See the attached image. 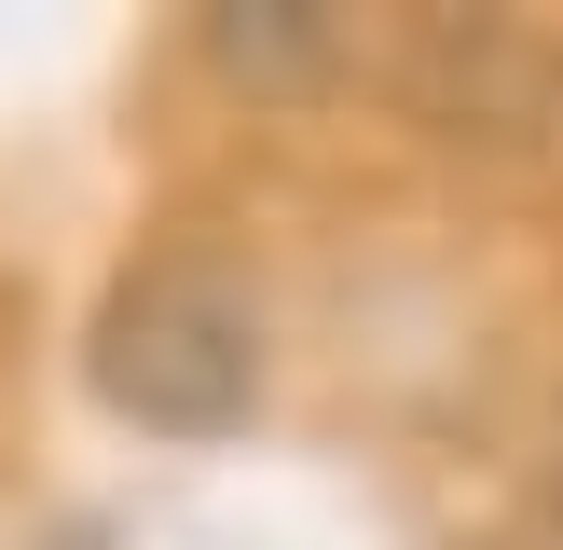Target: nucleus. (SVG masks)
I'll list each match as a JSON object with an SVG mask.
<instances>
[{"instance_id":"1","label":"nucleus","mask_w":563,"mask_h":550,"mask_svg":"<svg viewBox=\"0 0 563 550\" xmlns=\"http://www.w3.org/2000/svg\"><path fill=\"white\" fill-rule=\"evenodd\" d=\"M97 399L152 440H220L262 399V289H247L220 248H152L124 289L97 302V344H82Z\"/></svg>"},{"instance_id":"2","label":"nucleus","mask_w":563,"mask_h":550,"mask_svg":"<svg viewBox=\"0 0 563 550\" xmlns=\"http://www.w3.org/2000/svg\"><path fill=\"white\" fill-rule=\"evenodd\" d=\"M399 110L467 152H563V42L522 14H427L399 42Z\"/></svg>"},{"instance_id":"3","label":"nucleus","mask_w":563,"mask_h":550,"mask_svg":"<svg viewBox=\"0 0 563 550\" xmlns=\"http://www.w3.org/2000/svg\"><path fill=\"white\" fill-rule=\"evenodd\" d=\"M192 42H207V69L247 82V97H302V82L344 69V14H330V0H207Z\"/></svg>"},{"instance_id":"4","label":"nucleus","mask_w":563,"mask_h":550,"mask_svg":"<svg viewBox=\"0 0 563 550\" xmlns=\"http://www.w3.org/2000/svg\"><path fill=\"white\" fill-rule=\"evenodd\" d=\"M550 509H563V454H550Z\"/></svg>"}]
</instances>
